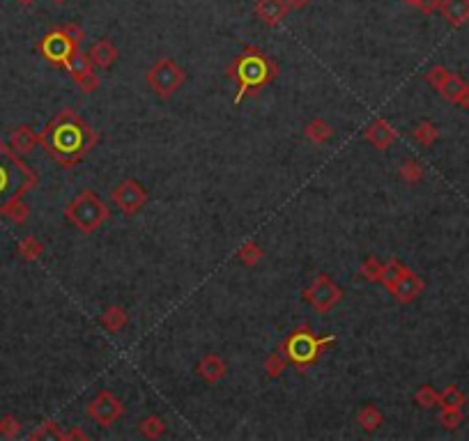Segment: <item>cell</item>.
I'll use <instances>...</instances> for the list:
<instances>
[{"label":"cell","mask_w":469,"mask_h":441,"mask_svg":"<svg viewBox=\"0 0 469 441\" xmlns=\"http://www.w3.org/2000/svg\"><path fill=\"white\" fill-rule=\"evenodd\" d=\"M437 90L441 92V96H444V99H448L451 103H458V101H460V96L465 94L469 88H467V83L462 81V76L448 72V74H446V79L441 81V85H439Z\"/></svg>","instance_id":"obj_20"},{"label":"cell","mask_w":469,"mask_h":441,"mask_svg":"<svg viewBox=\"0 0 469 441\" xmlns=\"http://www.w3.org/2000/svg\"><path fill=\"white\" fill-rule=\"evenodd\" d=\"M53 3H55V5H65L67 0H53Z\"/></svg>","instance_id":"obj_44"},{"label":"cell","mask_w":469,"mask_h":441,"mask_svg":"<svg viewBox=\"0 0 469 441\" xmlns=\"http://www.w3.org/2000/svg\"><path fill=\"white\" fill-rule=\"evenodd\" d=\"M74 48H81V46H74V41L62 32V28H55V30L44 34V39L39 41V53L44 55L51 65H58V67H62L69 60Z\"/></svg>","instance_id":"obj_11"},{"label":"cell","mask_w":469,"mask_h":441,"mask_svg":"<svg viewBox=\"0 0 469 441\" xmlns=\"http://www.w3.org/2000/svg\"><path fill=\"white\" fill-rule=\"evenodd\" d=\"M62 32H65L67 37L74 41V46H81V44H83V39H86V32H83V28H81L79 23H72V21L62 25Z\"/></svg>","instance_id":"obj_37"},{"label":"cell","mask_w":469,"mask_h":441,"mask_svg":"<svg viewBox=\"0 0 469 441\" xmlns=\"http://www.w3.org/2000/svg\"><path fill=\"white\" fill-rule=\"evenodd\" d=\"M262 258H265V253H262V248L258 246V241H244V244L239 246V251H237V260L244 267L260 265Z\"/></svg>","instance_id":"obj_26"},{"label":"cell","mask_w":469,"mask_h":441,"mask_svg":"<svg viewBox=\"0 0 469 441\" xmlns=\"http://www.w3.org/2000/svg\"><path fill=\"white\" fill-rule=\"evenodd\" d=\"M117 46L113 44V39H97L88 51V58L94 67L99 69H110L117 62Z\"/></svg>","instance_id":"obj_15"},{"label":"cell","mask_w":469,"mask_h":441,"mask_svg":"<svg viewBox=\"0 0 469 441\" xmlns=\"http://www.w3.org/2000/svg\"><path fill=\"white\" fill-rule=\"evenodd\" d=\"M417 7L419 12H423V14H432V12H437L439 7H441V0H417Z\"/></svg>","instance_id":"obj_39"},{"label":"cell","mask_w":469,"mask_h":441,"mask_svg":"<svg viewBox=\"0 0 469 441\" xmlns=\"http://www.w3.org/2000/svg\"><path fill=\"white\" fill-rule=\"evenodd\" d=\"M138 434L145 439H159L166 434V420L161 416H145L141 423H138Z\"/></svg>","instance_id":"obj_24"},{"label":"cell","mask_w":469,"mask_h":441,"mask_svg":"<svg viewBox=\"0 0 469 441\" xmlns=\"http://www.w3.org/2000/svg\"><path fill=\"white\" fill-rule=\"evenodd\" d=\"M405 269H407V267H405L400 260H396V258L386 260V262H384V267H382V278H379V283H382V285H384L386 289H391V287L398 283L400 276L405 274Z\"/></svg>","instance_id":"obj_27"},{"label":"cell","mask_w":469,"mask_h":441,"mask_svg":"<svg viewBox=\"0 0 469 441\" xmlns=\"http://www.w3.org/2000/svg\"><path fill=\"white\" fill-rule=\"evenodd\" d=\"M382 267H384L382 260L375 258V255H368V258L361 262V267H359V276L368 283H379V278H382Z\"/></svg>","instance_id":"obj_28"},{"label":"cell","mask_w":469,"mask_h":441,"mask_svg":"<svg viewBox=\"0 0 469 441\" xmlns=\"http://www.w3.org/2000/svg\"><path fill=\"white\" fill-rule=\"evenodd\" d=\"M446 74H448V72H446L444 67H432L430 72L426 74V81L430 83V85H432L435 90H437V88L441 85V81L446 79Z\"/></svg>","instance_id":"obj_38"},{"label":"cell","mask_w":469,"mask_h":441,"mask_svg":"<svg viewBox=\"0 0 469 441\" xmlns=\"http://www.w3.org/2000/svg\"><path fill=\"white\" fill-rule=\"evenodd\" d=\"M110 200H113V205L124 216H136L143 209L145 200H148V191H145V186L138 179H124V182H120L113 189Z\"/></svg>","instance_id":"obj_8"},{"label":"cell","mask_w":469,"mask_h":441,"mask_svg":"<svg viewBox=\"0 0 469 441\" xmlns=\"http://www.w3.org/2000/svg\"><path fill=\"white\" fill-rule=\"evenodd\" d=\"M334 342H336L334 334L315 336L308 324H301V327H297L281 345L283 349H286L290 363H292L297 370H306L308 365H313L317 358L322 356V351Z\"/></svg>","instance_id":"obj_4"},{"label":"cell","mask_w":469,"mask_h":441,"mask_svg":"<svg viewBox=\"0 0 469 441\" xmlns=\"http://www.w3.org/2000/svg\"><path fill=\"white\" fill-rule=\"evenodd\" d=\"M28 216H30V209H28V205L23 203V200H14V203L7 207L5 214H3V218H7L10 223L14 225H21V223H26Z\"/></svg>","instance_id":"obj_31"},{"label":"cell","mask_w":469,"mask_h":441,"mask_svg":"<svg viewBox=\"0 0 469 441\" xmlns=\"http://www.w3.org/2000/svg\"><path fill=\"white\" fill-rule=\"evenodd\" d=\"M17 253L26 262H34V260L41 258V253H44V244H41L37 237H23V239H19Z\"/></svg>","instance_id":"obj_25"},{"label":"cell","mask_w":469,"mask_h":441,"mask_svg":"<svg viewBox=\"0 0 469 441\" xmlns=\"http://www.w3.org/2000/svg\"><path fill=\"white\" fill-rule=\"evenodd\" d=\"M439 12L451 25H462L469 21V0H441Z\"/></svg>","instance_id":"obj_18"},{"label":"cell","mask_w":469,"mask_h":441,"mask_svg":"<svg viewBox=\"0 0 469 441\" xmlns=\"http://www.w3.org/2000/svg\"><path fill=\"white\" fill-rule=\"evenodd\" d=\"M437 138H439V131H437V127H435L432 122L423 120V122H419L417 127H414V141H417L419 145H423V147H430V145L437 141Z\"/></svg>","instance_id":"obj_30"},{"label":"cell","mask_w":469,"mask_h":441,"mask_svg":"<svg viewBox=\"0 0 469 441\" xmlns=\"http://www.w3.org/2000/svg\"><path fill=\"white\" fill-rule=\"evenodd\" d=\"M357 423L366 432H375V430L382 427L384 416H382V411H379L375 404H363L361 409H359V413H357Z\"/></svg>","instance_id":"obj_22"},{"label":"cell","mask_w":469,"mask_h":441,"mask_svg":"<svg viewBox=\"0 0 469 441\" xmlns=\"http://www.w3.org/2000/svg\"><path fill=\"white\" fill-rule=\"evenodd\" d=\"M439 404L460 409V407L465 404V396H462V391L458 389V386H446V389L439 393Z\"/></svg>","instance_id":"obj_34"},{"label":"cell","mask_w":469,"mask_h":441,"mask_svg":"<svg viewBox=\"0 0 469 441\" xmlns=\"http://www.w3.org/2000/svg\"><path fill=\"white\" fill-rule=\"evenodd\" d=\"M145 81H148L150 90L159 96H172L179 88L184 85L186 81V72L177 65L175 60L170 58H159L154 65L148 69L145 74Z\"/></svg>","instance_id":"obj_6"},{"label":"cell","mask_w":469,"mask_h":441,"mask_svg":"<svg viewBox=\"0 0 469 441\" xmlns=\"http://www.w3.org/2000/svg\"><path fill=\"white\" fill-rule=\"evenodd\" d=\"M101 327L108 331V334H120V331L127 327L129 315L122 306H110L101 313Z\"/></svg>","instance_id":"obj_19"},{"label":"cell","mask_w":469,"mask_h":441,"mask_svg":"<svg viewBox=\"0 0 469 441\" xmlns=\"http://www.w3.org/2000/svg\"><path fill=\"white\" fill-rule=\"evenodd\" d=\"M196 372L207 384H217L228 375V365L219 354H205L196 365Z\"/></svg>","instance_id":"obj_16"},{"label":"cell","mask_w":469,"mask_h":441,"mask_svg":"<svg viewBox=\"0 0 469 441\" xmlns=\"http://www.w3.org/2000/svg\"><path fill=\"white\" fill-rule=\"evenodd\" d=\"M28 439H32V441H37V439H62V430L55 420L48 418L37 427V430L28 434Z\"/></svg>","instance_id":"obj_32"},{"label":"cell","mask_w":469,"mask_h":441,"mask_svg":"<svg viewBox=\"0 0 469 441\" xmlns=\"http://www.w3.org/2000/svg\"><path fill=\"white\" fill-rule=\"evenodd\" d=\"M303 136H306V141L310 143L322 145L334 136V129H331V124L324 122L322 117H315V120H310L306 127H303Z\"/></svg>","instance_id":"obj_21"},{"label":"cell","mask_w":469,"mask_h":441,"mask_svg":"<svg viewBox=\"0 0 469 441\" xmlns=\"http://www.w3.org/2000/svg\"><path fill=\"white\" fill-rule=\"evenodd\" d=\"M92 67L94 65L90 62V58L81 51V48H74V53L69 55V60L62 65V69L72 76L76 85L81 90H86V92H94V90L99 88V76L94 74Z\"/></svg>","instance_id":"obj_10"},{"label":"cell","mask_w":469,"mask_h":441,"mask_svg":"<svg viewBox=\"0 0 469 441\" xmlns=\"http://www.w3.org/2000/svg\"><path fill=\"white\" fill-rule=\"evenodd\" d=\"M396 138H398L396 129H393L391 122L384 120V117L372 120L368 127H366V131H363V141L370 143L372 147L379 150V152H384L386 147H391V143L396 141Z\"/></svg>","instance_id":"obj_13"},{"label":"cell","mask_w":469,"mask_h":441,"mask_svg":"<svg viewBox=\"0 0 469 441\" xmlns=\"http://www.w3.org/2000/svg\"><path fill=\"white\" fill-rule=\"evenodd\" d=\"M288 14H290L288 0H255V17L269 28L283 23Z\"/></svg>","instance_id":"obj_14"},{"label":"cell","mask_w":469,"mask_h":441,"mask_svg":"<svg viewBox=\"0 0 469 441\" xmlns=\"http://www.w3.org/2000/svg\"><path fill=\"white\" fill-rule=\"evenodd\" d=\"M288 365H290V358L286 354V349H283V345H279V347L265 358V372L269 379H279L283 372L288 370Z\"/></svg>","instance_id":"obj_23"},{"label":"cell","mask_w":469,"mask_h":441,"mask_svg":"<svg viewBox=\"0 0 469 441\" xmlns=\"http://www.w3.org/2000/svg\"><path fill=\"white\" fill-rule=\"evenodd\" d=\"M290 10H303V7L308 5V0H288Z\"/></svg>","instance_id":"obj_41"},{"label":"cell","mask_w":469,"mask_h":441,"mask_svg":"<svg viewBox=\"0 0 469 441\" xmlns=\"http://www.w3.org/2000/svg\"><path fill=\"white\" fill-rule=\"evenodd\" d=\"M37 184V175L21 161L10 145L0 141V218L14 200L23 198Z\"/></svg>","instance_id":"obj_3"},{"label":"cell","mask_w":469,"mask_h":441,"mask_svg":"<svg viewBox=\"0 0 469 441\" xmlns=\"http://www.w3.org/2000/svg\"><path fill=\"white\" fill-rule=\"evenodd\" d=\"M414 402L419 407H423V409H430V407H437L439 404V393L432 389V386H421V389L414 393Z\"/></svg>","instance_id":"obj_33"},{"label":"cell","mask_w":469,"mask_h":441,"mask_svg":"<svg viewBox=\"0 0 469 441\" xmlns=\"http://www.w3.org/2000/svg\"><path fill=\"white\" fill-rule=\"evenodd\" d=\"M19 5H23V7H28V5H32V3H37V0H17Z\"/></svg>","instance_id":"obj_43"},{"label":"cell","mask_w":469,"mask_h":441,"mask_svg":"<svg viewBox=\"0 0 469 441\" xmlns=\"http://www.w3.org/2000/svg\"><path fill=\"white\" fill-rule=\"evenodd\" d=\"M65 218L81 232H97L110 218V207L97 196L92 189H83L72 203L65 207Z\"/></svg>","instance_id":"obj_5"},{"label":"cell","mask_w":469,"mask_h":441,"mask_svg":"<svg viewBox=\"0 0 469 441\" xmlns=\"http://www.w3.org/2000/svg\"><path fill=\"white\" fill-rule=\"evenodd\" d=\"M34 145H39V134H34L32 127L28 124H21L12 131L10 136V147L17 152V154H28V152L34 150Z\"/></svg>","instance_id":"obj_17"},{"label":"cell","mask_w":469,"mask_h":441,"mask_svg":"<svg viewBox=\"0 0 469 441\" xmlns=\"http://www.w3.org/2000/svg\"><path fill=\"white\" fill-rule=\"evenodd\" d=\"M62 439H65V441H74V439L86 441V439H88V434L83 432V430H79V427H72L69 432H62Z\"/></svg>","instance_id":"obj_40"},{"label":"cell","mask_w":469,"mask_h":441,"mask_svg":"<svg viewBox=\"0 0 469 441\" xmlns=\"http://www.w3.org/2000/svg\"><path fill=\"white\" fill-rule=\"evenodd\" d=\"M341 299H343V289L338 287V283L327 274H317L313 283L303 289V301L320 315L329 313L331 308L341 303Z\"/></svg>","instance_id":"obj_7"},{"label":"cell","mask_w":469,"mask_h":441,"mask_svg":"<svg viewBox=\"0 0 469 441\" xmlns=\"http://www.w3.org/2000/svg\"><path fill=\"white\" fill-rule=\"evenodd\" d=\"M458 106H462V108H469V90L465 94L460 96V101H458Z\"/></svg>","instance_id":"obj_42"},{"label":"cell","mask_w":469,"mask_h":441,"mask_svg":"<svg viewBox=\"0 0 469 441\" xmlns=\"http://www.w3.org/2000/svg\"><path fill=\"white\" fill-rule=\"evenodd\" d=\"M423 287H426L423 278H421L419 274H414L412 269H405V274L400 276L398 283L389 289V292L393 294V299L398 303H412L421 292H423Z\"/></svg>","instance_id":"obj_12"},{"label":"cell","mask_w":469,"mask_h":441,"mask_svg":"<svg viewBox=\"0 0 469 441\" xmlns=\"http://www.w3.org/2000/svg\"><path fill=\"white\" fill-rule=\"evenodd\" d=\"M276 74H279V67L262 48L246 46L228 67V79L237 83L234 103H241L246 94H255L262 88H267L276 79Z\"/></svg>","instance_id":"obj_2"},{"label":"cell","mask_w":469,"mask_h":441,"mask_svg":"<svg viewBox=\"0 0 469 441\" xmlns=\"http://www.w3.org/2000/svg\"><path fill=\"white\" fill-rule=\"evenodd\" d=\"M441 425L448 427V430H453V427H458L462 423V411L460 409H453V407H441Z\"/></svg>","instance_id":"obj_36"},{"label":"cell","mask_w":469,"mask_h":441,"mask_svg":"<svg viewBox=\"0 0 469 441\" xmlns=\"http://www.w3.org/2000/svg\"><path fill=\"white\" fill-rule=\"evenodd\" d=\"M398 177L407 184H417L419 179L423 177V165H421L417 158H405V161L398 165Z\"/></svg>","instance_id":"obj_29"},{"label":"cell","mask_w":469,"mask_h":441,"mask_svg":"<svg viewBox=\"0 0 469 441\" xmlns=\"http://www.w3.org/2000/svg\"><path fill=\"white\" fill-rule=\"evenodd\" d=\"M405 3H410V5H417V0H405Z\"/></svg>","instance_id":"obj_45"},{"label":"cell","mask_w":469,"mask_h":441,"mask_svg":"<svg viewBox=\"0 0 469 441\" xmlns=\"http://www.w3.org/2000/svg\"><path fill=\"white\" fill-rule=\"evenodd\" d=\"M39 143L44 145V150L55 161L69 168V165L79 163L88 152L94 150L99 136L92 127H88L81 120L76 110L62 108L39 134Z\"/></svg>","instance_id":"obj_1"},{"label":"cell","mask_w":469,"mask_h":441,"mask_svg":"<svg viewBox=\"0 0 469 441\" xmlns=\"http://www.w3.org/2000/svg\"><path fill=\"white\" fill-rule=\"evenodd\" d=\"M19 432H21L19 418L14 416V413H5V416L0 418V434H3L5 439H14Z\"/></svg>","instance_id":"obj_35"},{"label":"cell","mask_w":469,"mask_h":441,"mask_svg":"<svg viewBox=\"0 0 469 441\" xmlns=\"http://www.w3.org/2000/svg\"><path fill=\"white\" fill-rule=\"evenodd\" d=\"M124 413V404H122V400L115 396V393H110V391H99L97 396L90 400V404H88V416L97 420L99 425L103 427H108V425H113L117 418H120Z\"/></svg>","instance_id":"obj_9"}]
</instances>
